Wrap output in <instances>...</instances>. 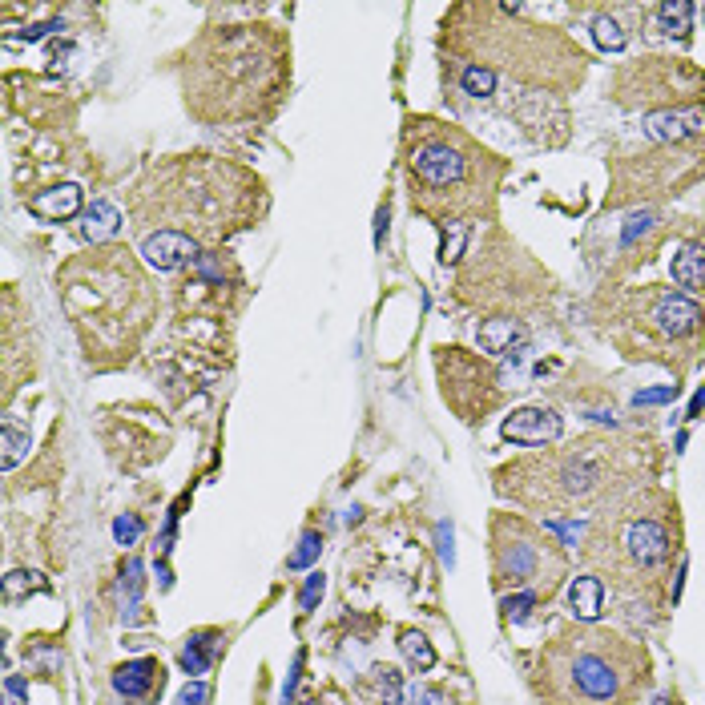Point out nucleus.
<instances>
[{"mask_svg":"<svg viewBox=\"0 0 705 705\" xmlns=\"http://www.w3.org/2000/svg\"><path fill=\"white\" fill-rule=\"evenodd\" d=\"M287 85L291 41L274 25H218L186 49V109L206 125H258Z\"/></svg>","mask_w":705,"mask_h":705,"instance_id":"1","label":"nucleus"},{"mask_svg":"<svg viewBox=\"0 0 705 705\" xmlns=\"http://www.w3.org/2000/svg\"><path fill=\"white\" fill-rule=\"evenodd\" d=\"M266 210L262 178L214 154L158 162L133 186V222L194 238L202 250L250 230Z\"/></svg>","mask_w":705,"mask_h":705,"instance_id":"2","label":"nucleus"},{"mask_svg":"<svg viewBox=\"0 0 705 705\" xmlns=\"http://www.w3.org/2000/svg\"><path fill=\"white\" fill-rule=\"evenodd\" d=\"M57 287L81 351L97 367H121L133 359L141 335L158 315L150 278L125 246H93L89 254L65 262Z\"/></svg>","mask_w":705,"mask_h":705,"instance_id":"3","label":"nucleus"},{"mask_svg":"<svg viewBox=\"0 0 705 705\" xmlns=\"http://www.w3.org/2000/svg\"><path fill=\"white\" fill-rule=\"evenodd\" d=\"M524 5H460L444 21V45L464 53L468 65L504 73L536 93L564 97L585 81L589 53L552 25L524 21Z\"/></svg>","mask_w":705,"mask_h":705,"instance_id":"4","label":"nucleus"},{"mask_svg":"<svg viewBox=\"0 0 705 705\" xmlns=\"http://www.w3.org/2000/svg\"><path fill=\"white\" fill-rule=\"evenodd\" d=\"M645 444L637 440H609L585 436L569 448H552L524 456L496 472V492L532 512H577V508H605L629 496L641 480Z\"/></svg>","mask_w":705,"mask_h":705,"instance_id":"5","label":"nucleus"},{"mask_svg":"<svg viewBox=\"0 0 705 705\" xmlns=\"http://www.w3.org/2000/svg\"><path fill=\"white\" fill-rule=\"evenodd\" d=\"M508 166L480 141L432 117H419L407 129V182L411 210L440 226H464L496 210V194Z\"/></svg>","mask_w":705,"mask_h":705,"instance_id":"6","label":"nucleus"},{"mask_svg":"<svg viewBox=\"0 0 705 705\" xmlns=\"http://www.w3.org/2000/svg\"><path fill=\"white\" fill-rule=\"evenodd\" d=\"M532 681L544 705H633L649 685V653L625 633L577 625L536 653Z\"/></svg>","mask_w":705,"mask_h":705,"instance_id":"7","label":"nucleus"},{"mask_svg":"<svg viewBox=\"0 0 705 705\" xmlns=\"http://www.w3.org/2000/svg\"><path fill=\"white\" fill-rule=\"evenodd\" d=\"M677 552V504L665 492H629L597 508L585 532V560L621 593L661 589Z\"/></svg>","mask_w":705,"mask_h":705,"instance_id":"8","label":"nucleus"},{"mask_svg":"<svg viewBox=\"0 0 705 705\" xmlns=\"http://www.w3.org/2000/svg\"><path fill=\"white\" fill-rule=\"evenodd\" d=\"M605 331L629 359L661 363L673 375H685L705 343V307L653 282V287H633L609 303Z\"/></svg>","mask_w":705,"mask_h":705,"instance_id":"9","label":"nucleus"},{"mask_svg":"<svg viewBox=\"0 0 705 705\" xmlns=\"http://www.w3.org/2000/svg\"><path fill=\"white\" fill-rule=\"evenodd\" d=\"M472 266L460 274V299L488 311V319H524L528 311L544 303L548 274L512 242H484L472 250Z\"/></svg>","mask_w":705,"mask_h":705,"instance_id":"10","label":"nucleus"},{"mask_svg":"<svg viewBox=\"0 0 705 705\" xmlns=\"http://www.w3.org/2000/svg\"><path fill=\"white\" fill-rule=\"evenodd\" d=\"M705 178V141H677V146H649L617 158L613 162V194L605 198V206L621 210V206H641V202H657L669 194H685L689 186H697Z\"/></svg>","mask_w":705,"mask_h":705,"instance_id":"11","label":"nucleus"},{"mask_svg":"<svg viewBox=\"0 0 705 705\" xmlns=\"http://www.w3.org/2000/svg\"><path fill=\"white\" fill-rule=\"evenodd\" d=\"M492 564H496V585H512V593H548L556 577L564 573V556L556 540L520 520V516H496L492 520Z\"/></svg>","mask_w":705,"mask_h":705,"instance_id":"12","label":"nucleus"},{"mask_svg":"<svg viewBox=\"0 0 705 705\" xmlns=\"http://www.w3.org/2000/svg\"><path fill=\"white\" fill-rule=\"evenodd\" d=\"M705 97V73L681 57H641L617 69L613 101L625 109H689Z\"/></svg>","mask_w":705,"mask_h":705,"instance_id":"13","label":"nucleus"},{"mask_svg":"<svg viewBox=\"0 0 705 705\" xmlns=\"http://www.w3.org/2000/svg\"><path fill=\"white\" fill-rule=\"evenodd\" d=\"M436 375H440V395H444V403L460 415V419H468V423H484V415L500 403V395H504V387H500V375H496V367L484 359V355H476V351H468V347H440L436 351Z\"/></svg>","mask_w":705,"mask_h":705,"instance_id":"14","label":"nucleus"},{"mask_svg":"<svg viewBox=\"0 0 705 705\" xmlns=\"http://www.w3.org/2000/svg\"><path fill=\"white\" fill-rule=\"evenodd\" d=\"M508 113L520 121V129L540 141V146H560L569 137V113L556 93H536V89H520L508 105Z\"/></svg>","mask_w":705,"mask_h":705,"instance_id":"15","label":"nucleus"},{"mask_svg":"<svg viewBox=\"0 0 705 705\" xmlns=\"http://www.w3.org/2000/svg\"><path fill=\"white\" fill-rule=\"evenodd\" d=\"M560 432H564V423L552 407H520L504 419V428H500V436L516 448H548V444L560 440Z\"/></svg>","mask_w":705,"mask_h":705,"instance_id":"16","label":"nucleus"},{"mask_svg":"<svg viewBox=\"0 0 705 705\" xmlns=\"http://www.w3.org/2000/svg\"><path fill=\"white\" fill-rule=\"evenodd\" d=\"M202 254H206V250H202L194 238L174 234V230H150L146 238H141V258H146L154 270H162V274H174V270H182V266H194Z\"/></svg>","mask_w":705,"mask_h":705,"instance_id":"17","label":"nucleus"},{"mask_svg":"<svg viewBox=\"0 0 705 705\" xmlns=\"http://www.w3.org/2000/svg\"><path fill=\"white\" fill-rule=\"evenodd\" d=\"M645 137L653 146H677V141H693L705 133V109L689 105V109H661V113H645L641 121Z\"/></svg>","mask_w":705,"mask_h":705,"instance_id":"18","label":"nucleus"},{"mask_svg":"<svg viewBox=\"0 0 705 705\" xmlns=\"http://www.w3.org/2000/svg\"><path fill=\"white\" fill-rule=\"evenodd\" d=\"M166 685V669L154 661V657H137V661H125L113 669V689L129 701H154Z\"/></svg>","mask_w":705,"mask_h":705,"instance_id":"19","label":"nucleus"},{"mask_svg":"<svg viewBox=\"0 0 705 705\" xmlns=\"http://www.w3.org/2000/svg\"><path fill=\"white\" fill-rule=\"evenodd\" d=\"M375 689H379L383 705H440L444 701L440 689L407 681L395 665H375Z\"/></svg>","mask_w":705,"mask_h":705,"instance_id":"20","label":"nucleus"},{"mask_svg":"<svg viewBox=\"0 0 705 705\" xmlns=\"http://www.w3.org/2000/svg\"><path fill=\"white\" fill-rule=\"evenodd\" d=\"M661 230H665L661 214H653V210L629 214V222L621 226V254H625V262H645V258H649V250L657 246Z\"/></svg>","mask_w":705,"mask_h":705,"instance_id":"21","label":"nucleus"},{"mask_svg":"<svg viewBox=\"0 0 705 705\" xmlns=\"http://www.w3.org/2000/svg\"><path fill=\"white\" fill-rule=\"evenodd\" d=\"M669 274H673V282L681 287V295H705V242L701 238L681 242L677 254H673Z\"/></svg>","mask_w":705,"mask_h":705,"instance_id":"22","label":"nucleus"},{"mask_svg":"<svg viewBox=\"0 0 705 705\" xmlns=\"http://www.w3.org/2000/svg\"><path fill=\"white\" fill-rule=\"evenodd\" d=\"M29 210L37 218H45V222H69V218L81 214V186L61 182L53 190H41L37 198H29Z\"/></svg>","mask_w":705,"mask_h":705,"instance_id":"23","label":"nucleus"},{"mask_svg":"<svg viewBox=\"0 0 705 705\" xmlns=\"http://www.w3.org/2000/svg\"><path fill=\"white\" fill-rule=\"evenodd\" d=\"M476 339H480V351L508 355V351H516L528 339V323L524 319H484L476 327Z\"/></svg>","mask_w":705,"mask_h":705,"instance_id":"24","label":"nucleus"},{"mask_svg":"<svg viewBox=\"0 0 705 705\" xmlns=\"http://www.w3.org/2000/svg\"><path fill=\"white\" fill-rule=\"evenodd\" d=\"M569 609L581 625H593L605 613V581L597 573H585L569 585Z\"/></svg>","mask_w":705,"mask_h":705,"instance_id":"25","label":"nucleus"},{"mask_svg":"<svg viewBox=\"0 0 705 705\" xmlns=\"http://www.w3.org/2000/svg\"><path fill=\"white\" fill-rule=\"evenodd\" d=\"M117 230H121V214H117L109 202H93V206L85 210V222H81V238H85V242L101 246V242L113 238Z\"/></svg>","mask_w":705,"mask_h":705,"instance_id":"26","label":"nucleus"},{"mask_svg":"<svg viewBox=\"0 0 705 705\" xmlns=\"http://www.w3.org/2000/svg\"><path fill=\"white\" fill-rule=\"evenodd\" d=\"M218 649H222V633H194L190 637V645L182 649V669L186 673H206L210 665H214V657H218Z\"/></svg>","mask_w":705,"mask_h":705,"instance_id":"27","label":"nucleus"},{"mask_svg":"<svg viewBox=\"0 0 705 705\" xmlns=\"http://www.w3.org/2000/svg\"><path fill=\"white\" fill-rule=\"evenodd\" d=\"M399 653L407 657V665L415 673H428L436 665V649L428 645V637H423L419 629H399Z\"/></svg>","mask_w":705,"mask_h":705,"instance_id":"28","label":"nucleus"},{"mask_svg":"<svg viewBox=\"0 0 705 705\" xmlns=\"http://www.w3.org/2000/svg\"><path fill=\"white\" fill-rule=\"evenodd\" d=\"M496 85H500V77L496 73H488V69H480V65H460V89L468 93V97H476V101H492L496 97Z\"/></svg>","mask_w":705,"mask_h":705,"instance_id":"29","label":"nucleus"},{"mask_svg":"<svg viewBox=\"0 0 705 705\" xmlns=\"http://www.w3.org/2000/svg\"><path fill=\"white\" fill-rule=\"evenodd\" d=\"M653 17L661 21L665 37L689 41V25H693V5H685V0H677V5H661V9H653Z\"/></svg>","mask_w":705,"mask_h":705,"instance_id":"30","label":"nucleus"},{"mask_svg":"<svg viewBox=\"0 0 705 705\" xmlns=\"http://www.w3.org/2000/svg\"><path fill=\"white\" fill-rule=\"evenodd\" d=\"M0 440H5V452H0V468L13 472L17 460L29 452V432L17 428V419H5V432H0Z\"/></svg>","mask_w":705,"mask_h":705,"instance_id":"31","label":"nucleus"},{"mask_svg":"<svg viewBox=\"0 0 705 705\" xmlns=\"http://www.w3.org/2000/svg\"><path fill=\"white\" fill-rule=\"evenodd\" d=\"M593 37H597V45L609 49V53H621V49L629 45V33H625V25H621L613 13H601V17L593 21Z\"/></svg>","mask_w":705,"mask_h":705,"instance_id":"32","label":"nucleus"},{"mask_svg":"<svg viewBox=\"0 0 705 705\" xmlns=\"http://www.w3.org/2000/svg\"><path fill=\"white\" fill-rule=\"evenodd\" d=\"M319 552H323V536H319V532H303L299 548H295L291 560H287V569H307V564H311Z\"/></svg>","mask_w":705,"mask_h":705,"instance_id":"33","label":"nucleus"},{"mask_svg":"<svg viewBox=\"0 0 705 705\" xmlns=\"http://www.w3.org/2000/svg\"><path fill=\"white\" fill-rule=\"evenodd\" d=\"M29 577H37V573H9V577H5V597L17 601L21 593H37V589H45L41 581H29Z\"/></svg>","mask_w":705,"mask_h":705,"instance_id":"34","label":"nucleus"},{"mask_svg":"<svg viewBox=\"0 0 705 705\" xmlns=\"http://www.w3.org/2000/svg\"><path fill=\"white\" fill-rule=\"evenodd\" d=\"M323 589H327V577L315 569L311 577H307V585H303V593H299V605H303V613H311L315 605H319V597H323Z\"/></svg>","mask_w":705,"mask_h":705,"instance_id":"35","label":"nucleus"},{"mask_svg":"<svg viewBox=\"0 0 705 705\" xmlns=\"http://www.w3.org/2000/svg\"><path fill=\"white\" fill-rule=\"evenodd\" d=\"M536 601H540V593H512V597H504V613H508L512 621H524Z\"/></svg>","mask_w":705,"mask_h":705,"instance_id":"36","label":"nucleus"},{"mask_svg":"<svg viewBox=\"0 0 705 705\" xmlns=\"http://www.w3.org/2000/svg\"><path fill=\"white\" fill-rule=\"evenodd\" d=\"M113 536H117V544H137L141 520H137V516H117V520H113Z\"/></svg>","mask_w":705,"mask_h":705,"instance_id":"37","label":"nucleus"},{"mask_svg":"<svg viewBox=\"0 0 705 705\" xmlns=\"http://www.w3.org/2000/svg\"><path fill=\"white\" fill-rule=\"evenodd\" d=\"M210 701V685L206 681H190L182 693H178V705H206Z\"/></svg>","mask_w":705,"mask_h":705,"instance_id":"38","label":"nucleus"},{"mask_svg":"<svg viewBox=\"0 0 705 705\" xmlns=\"http://www.w3.org/2000/svg\"><path fill=\"white\" fill-rule=\"evenodd\" d=\"M121 589H129V605H137V597H141V564H137V560L125 564V581H121Z\"/></svg>","mask_w":705,"mask_h":705,"instance_id":"39","label":"nucleus"},{"mask_svg":"<svg viewBox=\"0 0 705 705\" xmlns=\"http://www.w3.org/2000/svg\"><path fill=\"white\" fill-rule=\"evenodd\" d=\"M673 395H677V383L657 387V391H645V395H637V403H665V399H673Z\"/></svg>","mask_w":705,"mask_h":705,"instance_id":"40","label":"nucleus"},{"mask_svg":"<svg viewBox=\"0 0 705 705\" xmlns=\"http://www.w3.org/2000/svg\"><path fill=\"white\" fill-rule=\"evenodd\" d=\"M21 697H25V681H21V677H9V681H5V705H21Z\"/></svg>","mask_w":705,"mask_h":705,"instance_id":"41","label":"nucleus"},{"mask_svg":"<svg viewBox=\"0 0 705 705\" xmlns=\"http://www.w3.org/2000/svg\"><path fill=\"white\" fill-rule=\"evenodd\" d=\"M440 556L452 564V524H440Z\"/></svg>","mask_w":705,"mask_h":705,"instance_id":"42","label":"nucleus"},{"mask_svg":"<svg viewBox=\"0 0 705 705\" xmlns=\"http://www.w3.org/2000/svg\"><path fill=\"white\" fill-rule=\"evenodd\" d=\"M303 705H323V701H303Z\"/></svg>","mask_w":705,"mask_h":705,"instance_id":"43","label":"nucleus"},{"mask_svg":"<svg viewBox=\"0 0 705 705\" xmlns=\"http://www.w3.org/2000/svg\"><path fill=\"white\" fill-rule=\"evenodd\" d=\"M701 13H705V9H701Z\"/></svg>","mask_w":705,"mask_h":705,"instance_id":"44","label":"nucleus"}]
</instances>
